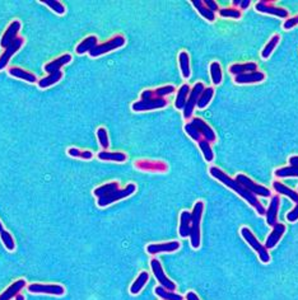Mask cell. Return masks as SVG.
<instances>
[{"label": "cell", "instance_id": "cell-19", "mask_svg": "<svg viewBox=\"0 0 298 300\" xmlns=\"http://www.w3.org/2000/svg\"><path fill=\"white\" fill-rule=\"evenodd\" d=\"M284 233H286V225H284V224L276 223L275 225L273 226V230H271L270 234L268 235L264 245V247L267 248L268 251H269V249H273V248L278 245V242L282 239Z\"/></svg>", "mask_w": 298, "mask_h": 300}, {"label": "cell", "instance_id": "cell-42", "mask_svg": "<svg viewBox=\"0 0 298 300\" xmlns=\"http://www.w3.org/2000/svg\"><path fill=\"white\" fill-rule=\"evenodd\" d=\"M0 239H1L4 247H5L8 251H14V249H16V242H14V239H13L12 234H10L9 232H6L5 230L3 234H0Z\"/></svg>", "mask_w": 298, "mask_h": 300}, {"label": "cell", "instance_id": "cell-31", "mask_svg": "<svg viewBox=\"0 0 298 300\" xmlns=\"http://www.w3.org/2000/svg\"><path fill=\"white\" fill-rule=\"evenodd\" d=\"M179 64H180V70L181 74L185 79L190 78L191 75V69H190V57L189 54L186 51H181L179 54Z\"/></svg>", "mask_w": 298, "mask_h": 300}, {"label": "cell", "instance_id": "cell-23", "mask_svg": "<svg viewBox=\"0 0 298 300\" xmlns=\"http://www.w3.org/2000/svg\"><path fill=\"white\" fill-rule=\"evenodd\" d=\"M228 70H230L231 74H233L235 77H236V75L245 74V73L256 71L258 70V65H256V62H254V61L242 62V64H232Z\"/></svg>", "mask_w": 298, "mask_h": 300}, {"label": "cell", "instance_id": "cell-32", "mask_svg": "<svg viewBox=\"0 0 298 300\" xmlns=\"http://www.w3.org/2000/svg\"><path fill=\"white\" fill-rule=\"evenodd\" d=\"M213 96H214V88H211V87L205 88V89L203 90L202 94H200V97H199L198 103H196V107L200 109H205V107L210 103Z\"/></svg>", "mask_w": 298, "mask_h": 300}, {"label": "cell", "instance_id": "cell-10", "mask_svg": "<svg viewBox=\"0 0 298 300\" xmlns=\"http://www.w3.org/2000/svg\"><path fill=\"white\" fill-rule=\"evenodd\" d=\"M204 89H205V85L202 83V82H198V83H195V85L191 88L186 105H185V107H183V109H182L183 117L185 118L193 117L194 109H195V107H196V103H198L199 97H200V94H202Z\"/></svg>", "mask_w": 298, "mask_h": 300}, {"label": "cell", "instance_id": "cell-24", "mask_svg": "<svg viewBox=\"0 0 298 300\" xmlns=\"http://www.w3.org/2000/svg\"><path fill=\"white\" fill-rule=\"evenodd\" d=\"M8 73H9L10 77L13 78H17V79H22V81L28 82V83H38L37 81V77L34 74H32V73H30V71H26L23 70V69L21 68H10L9 70H8Z\"/></svg>", "mask_w": 298, "mask_h": 300}, {"label": "cell", "instance_id": "cell-35", "mask_svg": "<svg viewBox=\"0 0 298 300\" xmlns=\"http://www.w3.org/2000/svg\"><path fill=\"white\" fill-rule=\"evenodd\" d=\"M279 42H280L279 34H274L273 37L269 40V42L265 45V47L263 49V51H261V57H263V59H268V57L271 55V53H273L274 50H275V47L278 46Z\"/></svg>", "mask_w": 298, "mask_h": 300}, {"label": "cell", "instance_id": "cell-5", "mask_svg": "<svg viewBox=\"0 0 298 300\" xmlns=\"http://www.w3.org/2000/svg\"><path fill=\"white\" fill-rule=\"evenodd\" d=\"M203 213H204V202H195L193 211H191V232H190V243L194 249H198L202 243L200 226H202Z\"/></svg>", "mask_w": 298, "mask_h": 300}, {"label": "cell", "instance_id": "cell-26", "mask_svg": "<svg viewBox=\"0 0 298 300\" xmlns=\"http://www.w3.org/2000/svg\"><path fill=\"white\" fill-rule=\"evenodd\" d=\"M97 157H98L99 161L116 162V163H124V162H126V159H127V157L125 153H121V152L111 153V152H107V150H102V152H99L98 154H97Z\"/></svg>", "mask_w": 298, "mask_h": 300}, {"label": "cell", "instance_id": "cell-41", "mask_svg": "<svg viewBox=\"0 0 298 300\" xmlns=\"http://www.w3.org/2000/svg\"><path fill=\"white\" fill-rule=\"evenodd\" d=\"M183 129H185V133H186L187 135H189V136L194 140V141L199 142L200 140H203L202 134L199 133L198 129H196V127L194 126L193 124H191V121H190V122H187V124L183 126Z\"/></svg>", "mask_w": 298, "mask_h": 300}, {"label": "cell", "instance_id": "cell-2", "mask_svg": "<svg viewBox=\"0 0 298 300\" xmlns=\"http://www.w3.org/2000/svg\"><path fill=\"white\" fill-rule=\"evenodd\" d=\"M209 173H210V176L213 177V178H215L217 181H219L221 183H223L224 186H227V189L232 190L233 192H236L237 195L241 196L245 201H247L248 204L251 205L252 208L256 210V213H258L259 215H265V211H267V209L264 208V205L259 201L258 196H255L254 193H251L250 191H247V190H246L243 186L239 185L236 180H233V178H231L228 174L224 173L221 168L210 167L209 168Z\"/></svg>", "mask_w": 298, "mask_h": 300}, {"label": "cell", "instance_id": "cell-51", "mask_svg": "<svg viewBox=\"0 0 298 300\" xmlns=\"http://www.w3.org/2000/svg\"><path fill=\"white\" fill-rule=\"evenodd\" d=\"M239 3H241V0H233V1H232V5L237 6V5H239Z\"/></svg>", "mask_w": 298, "mask_h": 300}, {"label": "cell", "instance_id": "cell-14", "mask_svg": "<svg viewBox=\"0 0 298 300\" xmlns=\"http://www.w3.org/2000/svg\"><path fill=\"white\" fill-rule=\"evenodd\" d=\"M181 243L177 241L167 242V243H153L147 245V253L148 254H158V253H172L179 251Z\"/></svg>", "mask_w": 298, "mask_h": 300}, {"label": "cell", "instance_id": "cell-18", "mask_svg": "<svg viewBox=\"0 0 298 300\" xmlns=\"http://www.w3.org/2000/svg\"><path fill=\"white\" fill-rule=\"evenodd\" d=\"M280 206V197L278 195L273 196L270 200V204L268 206L267 211H265V218H267L268 225L273 228L276 223H278V213H279Z\"/></svg>", "mask_w": 298, "mask_h": 300}, {"label": "cell", "instance_id": "cell-34", "mask_svg": "<svg viewBox=\"0 0 298 300\" xmlns=\"http://www.w3.org/2000/svg\"><path fill=\"white\" fill-rule=\"evenodd\" d=\"M274 176L276 178H289V177H298V167L296 165H288L274 170Z\"/></svg>", "mask_w": 298, "mask_h": 300}, {"label": "cell", "instance_id": "cell-27", "mask_svg": "<svg viewBox=\"0 0 298 300\" xmlns=\"http://www.w3.org/2000/svg\"><path fill=\"white\" fill-rule=\"evenodd\" d=\"M273 189L275 192H278V193H280V195L288 196L292 201H295L296 204H298V191H295V190L289 189V187H287L286 185H283V183L279 182V181H274Z\"/></svg>", "mask_w": 298, "mask_h": 300}, {"label": "cell", "instance_id": "cell-3", "mask_svg": "<svg viewBox=\"0 0 298 300\" xmlns=\"http://www.w3.org/2000/svg\"><path fill=\"white\" fill-rule=\"evenodd\" d=\"M72 59L73 57L70 54H64V55H60L59 57L54 59L53 61L45 64L44 69L47 73V77L42 78V79L38 81V87L45 89V88H49L51 87V85H54V84L59 83L62 78L61 68L72 61Z\"/></svg>", "mask_w": 298, "mask_h": 300}, {"label": "cell", "instance_id": "cell-38", "mask_svg": "<svg viewBox=\"0 0 298 300\" xmlns=\"http://www.w3.org/2000/svg\"><path fill=\"white\" fill-rule=\"evenodd\" d=\"M198 145L199 148H200V150H202L203 155H204L205 161L209 162V163L214 161V153H213V149H211L210 146V142L203 139L198 142Z\"/></svg>", "mask_w": 298, "mask_h": 300}, {"label": "cell", "instance_id": "cell-11", "mask_svg": "<svg viewBox=\"0 0 298 300\" xmlns=\"http://www.w3.org/2000/svg\"><path fill=\"white\" fill-rule=\"evenodd\" d=\"M28 291L32 294H47V295H64L65 289L58 284H31L28 285Z\"/></svg>", "mask_w": 298, "mask_h": 300}, {"label": "cell", "instance_id": "cell-17", "mask_svg": "<svg viewBox=\"0 0 298 300\" xmlns=\"http://www.w3.org/2000/svg\"><path fill=\"white\" fill-rule=\"evenodd\" d=\"M191 124L198 129L199 133L202 134V136L204 140H207L208 142H214L215 140H217V135H215L214 130H213V129H211V127L203 120V118L193 117Z\"/></svg>", "mask_w": 298, "mask_h": 300}, {"label": "cell", "instance_id": "cell-43", "mask_svg": "<svg viewBox=\"0 0 298 300\" xmlns=\"http://www.w3.org/2000/svg\"><path fill=\"white\" fill-rule=\"evenodd\" d=\"M219 16L223 17V18L239 19L242 14L236 8H223V9H219Z\"/></svg>", "mask_w": 298, "mask_h": 300}, {"label": "cell", "instance_id": "cell-6", "mask_svg": "<svg viewBox=\"0 0 298 300\" xmlns=\"http://www.w3.org/2000/svg\"><path fill=\"white\" fill-rule=\"evenodd\" d=\"M241 235H242V238L247 242L248 245H251L252 249L258 253V256H259V258H260L261 262L263 263L270 262V254H269V251H268L267 248H265L264 245H261L260 242L256 239V237L254 235V233L248 229L247 226H243V228H241Z\"/></svg>", "mask_w": 298, "mask_h": 300}, {"label": "cell", "instance_id": "cell-37", "mask_svg": "<svg viewBox=\"0 0 298 300\" xmlns=\"http://www.w3.org/2000/svg\"><path fill=\"white\" fill-rule=\"evenodd\" d=\"M68 155H70L72 158H78V159H83V161H89V159L93 158V153L89 152V150H79L78 148H69L66 150Z\"/></svg>", "mask_w": 298, "mask_h": 300}, {"label": "cell", "instance_id": "cell-15", "mask_svg": "<svg viewBox=\"0 0 298 300\" xmlns=\"http://www.w3.org/2000/svg\"><path fill=\"white\" fill-rule=\"evenodd\" d=\"M255 9L260 13H265V14H269V16L274 17H279V18L288 19V10L284 9V8H279V6H275L274 4L268 3V1H258L256 5H255Z\"/></svg>", "mask_w": 298, "mask_h": 300}, {"label": "cell", "instance_id": "cell-9", "mask_svg": "<svg viewBox=\"0 0 298 300\" xmlns=\"http://www.w3.org/2000/svg\"><path fill=\"white\" fill-rule=\"evenodd\" d=\"M150 269H152V273L154 275L155 280L159 282L162 288H165L166 290L175 291L176 290V284H175L172 280L168 278V276L166 275L165 271H163V267H162V263L159 262L157 258H153L150 261Z\"/></svg>", "mask_w": 298, "mask_h": 300}, {"label": "cell", "instance_id": "cell-52", "mask_svg": "<svg viewBox=\"0 0 298 300\" xmlns=\"http://www.w3.org/2000/svg\"><path fill=\"white\" fill-rule=\"evenodd\" d=\"M16 300H26V299H25V297H23L22 294H18L16 297Z\"/></svg>", "mask_w": 298, "mask_h": 300}, {"label": "cell", "instance_id": "cell-40", "mask_svg": "<svg viewBox=\"0 0 298 300\" xmlns=\"http://www.w3.org/2000/svg\"><path fill=\"white\" fill-rule=\"evenodd\" d=\"M41 3L49 6L50 9H53L54 12H55L56 14H59V16H62L66 10L64 4H62L61 1H58V0H44V1H41Z\"/></svg>", "mask_w": 298, "mask_h": 300}, {"label": "cell", "instance_id": "cell-4", "mask_svg": "<svg viewBox=\"0 0 298 300\" xmlns=\"http://www.w3.org/2000/svg\"><path fill=\"white\" fill-rule=\"evenodd\" d=\"M168 105V101L166 98H157L153 94V89H146L140 94V101L134 102L131 106V109L134 112H146L153 111V109H165Z\"/></svg>", "mask_w": 298, "mask_h": 300}, {"label": "cell", "instance_id": "cell-25", "mask_svg": "<svg viewBox=\"0 0 298 300\" xmlns=\"http://www.w3.org/2000/svg\"><path fill=\"white\" fill-rule=\"evenodd\" d=\"M97 45H98V40H97L96 36H88L87 38H84L81 44L75 47V53L78 55H83L86 53L89 54V51H92Z\"/></svg>", "mask_w": 298, "mask_h": 300}, {"label": "cell", "instance_id": "cell-28", "mask_svg": "<svg viewBox=\"0 0 298 300\" xmlns=\"http://www.w3.org/2000/svg\"><path fill=\"white\" fill-rule=\"evenodd\" d=\"M190 90H191V88H190L189 84L181 85V88L179 89V92H177L176 99H175V107H176L177 109H183V107H185V105H186L187 102V98H189Z\"/></svg>", "mask_w": 298, "mask_h": 300}, {"label": "cell", "instance_id": "cell-7", "mask_svg": "<svg viewBox=\"0 0 298 300\" xmlns=\"http://www.w3.org/2000/svg\"><path fill=\"white\" fill-rule=\"evenodd\" d=\"M126 42L125 37L122 34H116L115 37H112L111 40L106 41L103 44H99L94 47L92 51H89L90 57H98V56H102L105 54H109L111 51H115V50L122 47Z\"/></svg>", "mask_w": 298, "mask_h": 300}, {"label": "cell", "instance_id": "cell-20", "mask_svg": "<svg viewBox=\"0 0 298 300\" xmlns=\"http://www.w3.org/2000/svg\"><path fill=\"white\" fill-rule=\"evenodd\" d=\"M265 79V74L263 71H251V73H245V74L236 75L233 78V82L237 84H252L260 83Z\"/></svg>", "mask_w": 298, "mask_h": 300}, {"label": "cell", "instance_id": "cell-8", "mask_svg": "<svg viewBox=\"0 0 298 300\" xmlns=\"http://www.w3.org/2000/svg\"><path fill=\"white\" fill-rule=\"evenodd\" d=\"M235 180L239 183L241 186H243L247 191H250L251 193H254L255 196H263V197H269L271 195L270 190L267 189L265 186L259 185L255 181H252L250 177H247L246 174L239 173L237 174Z\"/></svg>", "mask_w": 298, "mask_h": 300}, {"label": "cell", "instance_id": "cell-46", "mask_svg": "<svg viewBox=\"0 0 298 300\" xmlns=\"http://www.w3.org/2000/svg\"><path fill=\"white\" fill-rule=\"evenodd\" d=\"M287 220H288L289 223H295V221H297L298 220V204H296V206L293 208V210H291L288 214H287Z\"/></svg>", "mask_w": 298, "mask_h": 300}, {"label": "cell", "instance_id": "cell-47", "mask_svg": "<svg viewBox=\"0 0 298 300\" xmlns=\"http://www.w3.org/2000/svg\"><path fill=\"white\" fill-rule=\"evenodd\" d=\"M204 4L205 6H207L209 10H211L213 13H215L217 10L219 12V6H218L217 1H214V0H204Z\"/></svg>", "mask_w": 298, "mask_h": 300}, {"label": "cell", "instance_id": "cell-45", "mask_svg": "<svg viewBox=\"0 0 298 300\" xmlns=\"http://www.w3.org/2000/svg\"><path fill=\"white\" fill-rule=\"evenodd\" d=\"M296 26H298V16L286 19L284 23H283V28H284L286 31H288V29H292V28L296 27Z\"/></svg>", "mask_w": 298, "mask_h": 300}, {"label": "cell", "instance_id": "cell-16", "mask_svg": "<svg viewBox=\"0 0 298 300\" xmlns=\"http://www.w3.org/2000/svg\"><path fill=\"white\" fill-rule=\"evenodd\" d=\"M21 28H22V23H21V21H18V19H14L13 22H10L8 28L5 29V32L3 33V36H1L0 46L4 47V49L9 46L13 41L17 38V34L19 33Z\"/></svg>", "mask_w": 298, "mask_h": 300}, {"label": "cell", "instance_id": "cell-22", "mask_svg": "<svg viewBox=\"0 0 298 300\" xmlns=\"http://www.w3.org/2000/svg\"><path fill=\"white\" fill-rule=\"evenodd\" d=\"M191 232V213L183 210L180 214V226H179V234L181 238H187L190 237Z\"/></svg>", "mask_w": 298, "mask_h": 300}, {"label": "cell", "instance_id": "cell-36", "mask_svg": "<svg viewBox=\"0 0 298 300\" xmlns=\"http://www.w3.org/2000/svg\"><path fill=\"white\" fill-rule=\"evenodd\" d=\"M210 77L211 82L214 85H219L223 81V74H222V68L219 65V62L213 61L210 64Z\"/></svg>", "mask_w": 298, "mask_h": 300}, {"label": "cell", "instance_id": "cell-50", "mask_svg": "<svg viewBox=\"0 0 298 300\" xmlns=\"http://www.w3.org/2000/svg\"><path fill=\"white\" fill-rule=\"evenodd\" d=\"M248 5H250V0H241V3H239L241 9H247Z\"/></svg>", "mask_w": 298, "mask_h": 300}, {"label": "cell", "instance_id": "cell-21", "mask_svg": "<svg viewBox=\"0 0 298 300\" xmlns=\"http://www.w3.org/2000/svg\"><path fill=\"white\" fill-rule=\"evenodd\" d=\"M25 286H26V280L19 278V280L13 282L9 288H6L5 290L0 294V300H12L13 298H16L17 295L21 294V290H23Z\"/></svg>", "mask_w": 298, "mask_h": 300}, {"label": "cell", "instance_id": "cell-39", "mask_svg": "<svg viewBox=\"0 0 298 300\" xmlns=\"http://www.w3.org/2000/svg\"><path fill=\"white\" fill-rule=\"evenodd\" d=\"M97 139H98L99 145L103 148V150H107L110 148V140H109V134L105 127H98L97 129Z\"/></svg>", "mask_w": 298, "mask_h": 300}, {"label": "cell", "instance_id": "cell-44", "mask_svg": "<svg viewBox=\"0 0 298 300\" xmlns=\"http://www.w3.org/2000/svg\"><path fill=\"white\" fill-rule=\"evenodd\" d=\"M175 90H176V88H175L174 85H171V84H168V85H163V87H159L157 88V89H153V94H154L157 98H165L168 94H172Z\"/></svg>", "mask_w": 298, "mask_h": 300}, {"label": "cell", "instance_id": "cell-30", "mask_svg": "<svg viewBox=\"0 0 298 300\" xmlns=\"http://www.w3.org/2000/svg\"><path fill=\"white\" fill-rule=\"evenodd\" d=\"M191 3H193V5L195 6V9L198 10L199 14H200L203 18L207 19V21H209V22H214L215 13H213L211 10H209L208 8L205 6V4L203 0H193Z\"/></svg>", "mask_w": 298, "mask_h": 300}, {"label": "cell", "instance_id": "cell-48", "mask_svg": "<svg viewBox=\"0 0 298 300\" xmlns=\"http://www.w3.org/2000/svg\"><path fill=\"white\" fill-rule=\"evenodd\" d=\"M186 300H200L194 291H189L186 294Z\"/></svg>", "mask_w": 298, "mask_h": 300}, {"label": "cell", "instance_id": "cell-1", "mask_svg": "<svg viewBox=\"0 0 298 300\" xmlns=\"http://www.w3.org/2000/svg\"><path fill=\"white\" fill-rule=\"evenodd\" d=\"M135 191H137V186L134 183H129L126 187L120 189L119 182L114 181V182L105 183V185L94 189L93 195L97 197V206L98 208H106L109 205L120 201L122 198L129 197Z\"/></svg>", "mask_w": 298, "mask_h": 300}, {"label": "cell", "instance_id": "cell-33", "mask_svg": "<svg viewBox=\"0 0 298 300\" xmlns=\"http://www.w3.org/2000/svg\"><path fill=\"white\" fill-rule=\"evenodd\" d=\"M154 293L157 297L161 298L162 300H183V297L180 294H176L175 291L166 290L165 288H162L161 285H158L154 289Z\"/></svg>", "mask_w": 298, "mask_h": 300}, {"label": "cell", "instance_id": "cell-29", "mask_svg": "<svg viewBox=\"0 0 298 300\" xmlns=\"http://www.w3.org/2000/svg\"><path fill=\"white\" fill-rule=\"evenodd\" d=\"M149 280V273L147 271H142V273L138 275V277L135 278V281L131 284L130 286V294L138 295L140 291L143 290V288L147 285Z\"/></svg>", "mask_w": 298, "mask_h": 300}, {"label": "cell", "instance_id": "cell-49", "mask_svg": "<svg viewBox=\"0 0 298 300\" xmlns=\"http://www.w3.org/2000/svg\"><path fill=\"white\" fill-rule=\"evenodd\" d=\"M289 164L298 167V155H293V157H291V158H289Z\"/></svg>", "mask_w": 298, "mask_h": 300}, {"label": "cell", "instance_id": "cell-53", "mask_svg": "<svg viewBox=\"0 0 298 300\" xmlns=\"http://www.w3.org/2000/svg\"><path fill=\"white\" fill-rule=\"evenodd\" d=\"M4 232H5V229H4L3 224H1V221H0V234H3Z\"/></svg>", "mask_w": 298, "mask_h": 300}, {"label": "cell", "instance_id": "cell-12", "mask_svg": "<svg viewBox=\"0 0 298 300\" xmlns=\"http://www.w3.org/2000/svg\"><path fill=\"white\" fill-rule=\"evenodd\" d=\"M135 168L144 172H152V173H166L168 170V165L162 161H149V159H142L134 163Z\"/></svg>", "mask_w": 298, "mask_h": 300}, {"label": "cell", "instance_id": "cell-13", "mask_svg": "<svg viewBox=\"0 0 298 300\" xmlns=\"http://www.w3.org/2000/svg\"><path fill=\"white\" fill-rule=\"evenodd\" d=\"M23 44H25V38L17 37L9 46L4 49V53L0 56V71L6 68V65L9 64V60L12 59L13 55H14L17 51H19V49L23 46Z\"/></svg>", "mask_w": 298, "mask_h": 300}]
</instances>
